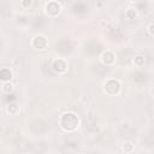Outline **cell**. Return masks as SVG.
I'll return each instance as SVG.
<instances>
[{
	"mask_svg": "<svg viewBox=\"0 0 154 154\" xmlns=\"http://www.w3.org/2000/svg\"><path fill=\"white\" fill-rule=\"evenodd\" d=\"M72 10H73V12L77 13V14H84V13H87V11H88V6H87L84 2H82V1H77V2L73 4Z\"/></svg>",
	"mask_w": 154,
	"mask_h": 154,
	"instance_id": "3",
	"label": "cell"
},
{
	"mask_svg": "<svg viewBox=\"0 0 154 154\" xmlns=\"http://www.w3.org/2000/svg\"><path fill=\"white\" fill-rule=\"evenodd\" d=\"M57 51H59L60 53H69L72 51V42L69 37H61L58 40L57 42Z\"/></svg>",
	"mask_w": 154,
	"mask_h": 154,
	"instance_id": "2",
	"label": "cell"
},
{
	"mask_svg": "<svg viewBox=\"0 0 154 154\" xmlns=\"http://www.w3.org/2000/svg\"><path fill=\"white\" fill-rule=\"evenodd\" d=\"M135 61H136L138 65H142V64L144 63V58H143V57H137V58H135Z\"/></svg>",
	"mask_w": 154,
	"mask_h": 154,
	"instance_id": "15",
	"label": "cell"
},
{
	"mask_svg": "<svg viewBox=\"0 0 154 154\" xmlns=\"http://www.w3.org/2000/svg\"><path fill=\"white\" fill-rule=\"evenodd\" d=\"M138 8H142L141 11H147V4H143V2L140 4V5H138Z\"/></svg>",
	"mask_w": 154,
	"mask_h": 154,
	"instance_id": "16",
	"label": "cell"
},
{
	"mask_svg": "<svg viewBox=\"0 0 154 154\" xmlns=\"http://www.w3.org/2000/svg\"><path fill=\"white\" fill-rule=\"evenodd\" d=\"M122 130H123L124 136H126V137H131V136H132V134L135 132L134 126H132V125H130V124H124V125L122 126Z\"/></svg>",
	"mask_w": 154,
	"mask_h": 154,
	"instance_id": "6",
	"label": "cell"
},
{
	"mask_svg": "<svg viewBox=\"0 0 154 154\" xmlns=\"http://www.w3.org/2000/svg\"><path fill=\"white\" fill-rule=\"evenodd\" d=\"M134 79L136 82H138V83H143V82H146L148 79V77H147V75L144 72H136L134 75Z\"/></svg>",
	"mask_w": 154,
	"mask_h": 154,
	"instance_id": "8",
	"label": "cell"
},
{
	"mask_svg": "<svg viewBox=\"0 0 154 154\" xmlns=\"http://www.w3.org/2000/svg\"><path fill=\"white\" fill-rule=\"evenodd\" d=\"M47 11L51 14H57L59 12V5L57 2H51V4L47 5Z\"/></svg>",
	"mask_w": 154,
	"mask_h": 154,
	"instance_id": "7",
	"label": "cell"
},
{
	"mask_svg": "<svg viewBox=\"0 0 154 154\" xmlns=\"http://www.w3.org/2000/svg\"><path fill=\"white\" fill-rule=\"evenodd\" d=\"M103 60H105V63H112L113 61V54L112 53H105Z\"/></svg>",
	"mask_w": 154,
	"mask_h": 154,
	"instance_id": "14",
	"label": "cell"
},
{
	"mask_svg": "<svg viewBox=\"0 0 154 154\" xmlns=\"http://www.w3.org/2000/svg\"><path fill=\"white\" fill-rule=\"evenodd\" d=\"M85 51L88 53H90V54H95V53H99L100 52V46L96 45V43H94V42H91V43H88L85 46Z\"/></svg>",
	"mask_w": 154,
	"mask_h": 154,
	"instance_id": "5",
	"label": "cell"
},
{
	"mask_svg": "<svg viewBox=\"0 0 154 154\" xmlns=\"http://www.w3.org/2000/svg\"><path fill=\"white\" fill-rule=\"evenodd\" d=\"M0 78H1L2 81H7V79H10V78H11V72H10V70H7V69H2V70L0 71Z\"/></svg>",
	"mask_w": 154,
	"mask_h": 154,
	"instance_id": "12",
	"label": "cell"
},
{
	"mask_svg": "<svg viewBox=\"0 0 154 154\" xmlns=\"http://www.w3.org/2000/svg\"><path fill=\"white\" fill-rule=\"evenodd\" d=\"M34 45H35V47H37V48H43L45 46H46V40L43 38V37H36L35 38V41H34Z\"/></svg>",
	"mask_w": 154,
	"mask_h": 154,
	"instance_id": "11",
	"label": "cell"
},
{
	"mask_svg": "<svg viewBox=\"0 0 154 154\" xmlns=\"http://www.w3.org/2000/svg\"><path fill=\"white\" fill-rule=\"evenodd\" d=\"M77 123H78V119H77V117H76L75 114H72V113H67V114H65V116L61 118V125H63L65 129H67V130L75 129L76 125H77Z\"/></svg>",
	"mask_w": 154,
	"mask_h": 154,
	"instance_id": "1",
	"label": "cell"
},
{
	"mask_svg": "<svg viewBox=\"0 0 154 154\" xmlns=\"http://www.w3.org/2000/svg\"><path fill=\"white\" fill-rule=\"evenodd\" d=\"M111 36L114 40H119V38H122L123 34H122V31H120L119 28H113V29H111Z\"/></svg>",
	"mask_w": 154,
	"mask_h": 154,
	"instance_id": "10",
	"label": "cell"
},
{
	"mask_svg": "<svg viewBox=\"0 0 154 154\" xmlns=\"http://www.w3.org/2000/svg\"><path fill=\"white\" fill-rule=\"evenodd\" d=\"M118 89H119V83H118L117 81L112 79V81H109V82L106 83V90H107L108 93L114 94V93L118 91Z\"/></svg>",
	"mask_w": 154,
	"mask_h": 154,
	"instance_id": "4",
	"label": "cell"
},
{
	"mask_svg": "<svg viewBox=\"0 0 154 154\" xmlns=\"http://www.w3.org/2000/svg\"><path fill=\"white\" fill-rule=\"evenodd\" d=\"M128 16H129V17H130V19H134V18H135V16H136V14H135V13H134V11H129V12H128Z\"/></svg>",
	"mask_w": 154,
	"mask_h": 154,
	"instance_id": "17",
	"label": "cell"
},
{
	"mask_svg": "<svg viewBox=\"0 0 154 154\" xmlns=\"http://www.w3.org/2000/svg\"><path fill=\"white\" fill-rule=\"evenodd\" d=\"M53 69H54L55 71L63 72V71H65V69H66V64H65L64 61H61V60H58V61H55V63H54Z\"/></svg>",
	"mask_w": 154,
	"mask_h": 154,
	"instance_id": "9",
	"label": "cell"
},
{
	"mask_svg": "<svg viewBox=\"0 0 154 154\" xmlns=\"http://www.w3.org/2000/svg\"><path fill=\"white\" fill-rule=\"evenodd\" d=\"M43 25H45V20H43V18L37 17V18L35 19V22H34V29H41Z\"/></svg>",
	"mask_w": 154,
	"mask_h": 154,
	"instance_id": "13",
	"label": "cell"
},
{
	"mask_svg": "<svg viewBox=\"0 0 154 154\" xmlns=\"http://www.w3.org/2000/svg\"><path fill=\"white\" fill-rule=\"evenodd\" d=\"M0 47H1V42H0Z\"/></svg>",
	"mask_w": 154,
	"mask_h": 154,
	"instance_id": "19",
	"label": "cell"
},
{
	"mask_svg": "<svg viewBox=\"0 0 154 154\" xmlns=\"http://www.w3.org/2000/svg\"><path fill=\"white\" fill-rule=\"evenodd\" d=\"M14 99H16V96H14L13 94H12V95H8V97H7L8 101H10V100H14Z\"/></svg>",
	"mask_w": 154,
	"mask_h": 154,
	"instance_id": "18",
	"label": "cell"
}]
</instances>
